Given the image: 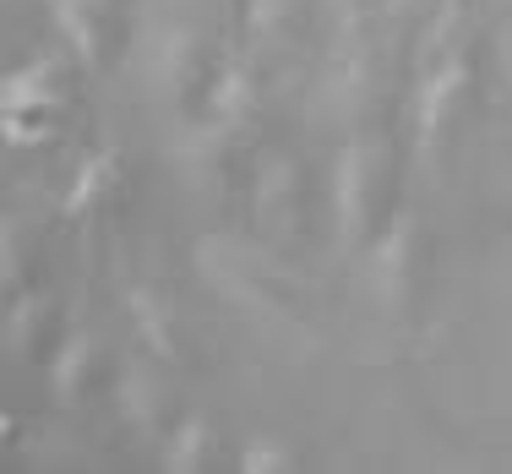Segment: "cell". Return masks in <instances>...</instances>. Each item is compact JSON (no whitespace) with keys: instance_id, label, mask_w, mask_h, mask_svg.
I'll return each instance as SVG.
<instances>
[{"instance_id":"6da1fadb","label":"cell","mask_w":512,"mask_h":474,"mask_svg":"<svg viewBox=\"0 0 512 474\" xmlns=\"http://www.w3.org/2000/svg\"><path fill=\"white\" fill-rule=\"evenodd\" d=\"M55 109H60V55H33L28 66L6 71V88H0V120H6L11 148L50 137Z\"/></svg>"},{"instance_id":"7a4b0ae2","label":"cell","mask_w":512,"mask_h":474,"mask_svg":"<svg viewBox=\"0 0 512 474\" xmlns=\"http://www.w3.org/2000/svg\"><path fill=\"white\" fill-rule=\"evenodd\" d=\"M365 82H371V44H365V22L360 11H338V28H333V50H327L322 66V88H316V109L333 120L355 115L365 104Z\"/></svg>"},{"instance_id":"3957f363","label":"cell","mask_w":512,"mask_h":474,"mask_svg":"<svg viewBox=\"0 0 512 474\" xmlns=\"http://www.w3.org/2000/svg\"><path fill=\"white\" fill-rule=\"evenodd\" d=\"M197 267H202V278H207V284H213L235 311L267 316V322H284V306H278V295L267 289V267L256 262L246 246L213 235V240H202V246H197Z\"/></svg>"},{"instance_id":"277c9868","label":"cell","mask_w":512,"mask_h":474,"mask_svg":"<svg viewBox=\"0 0 512 474\" xmlns=\"http://www.w3.org/2000/svg\"><path fill=\"white\" fill-rule=\"evenodd\" d=\"M376 169L382 153L365 137H349L333 158V224L344 246H360L371 235V208H376Z\"/></svg>"},{"instance_id":"5b68a950","label":"cell","mask_w":512,"mask_h":474,"mask_svg":"<svg viewBox=\"0 0 512 474\" xmlns=\"http://www.w3.org/2000/svg\"><path fill=\"white\" fill-rule=\"evenodd\" d=\"M469 77L474 71H469L463 44L420 66V88H414V142H420V158H431L442 148V131L453 120V109L463 104V93H469Z\"/></svg>"},{"instance_id":"8992f818","label":"cell","mask_w":512,"mask_h":474,"mask_svg":"<svg viewBox=\"0 0 512 474\" xmlns=\"http://www.w3.org/2000/svg\"><path fill=\"white\" fill-rule=\"evenodd\" d=\"M365 289H371L376 311L404 316L414 295V218L393 213V224L371 240L365 251Z\"/></svg>"},{"instance_id":"52a82bcc","label":"cell","mask_w":512,"mask_h":474,"mask_svg":"<svg viewBox=\"0 0 512 474\" xmlns=\"http://www.w3.org/2000/svg\"><path fill=\"white\" fill-rule=\"evenodd\" d=\"M197 28H191L186 17H175V22H164V28L153 33V44H148V77H153V88H164L169 99H180L186 93V82H191V71H197Z\"/></svg>"},{"instance_id":"ba28073f","label":"cell","mask_w":512,"mask_h":474,"mask_svg":"<svg viewBox=\"0 0 512 474\" xmlns=\"http://www.w3.org/2000/svg\"><path fill=\"white\" fill-rule=\"evenodd\" d=\"M295 191H300V169L289 164L284 153H267L256 164V180H251V208H256V224L262 229H289L295 224Z\"/></svg>"},{"instance_id":"9c48e42d","label":"cell","mask_w":512,"mask_h":474,"mask_svg":"<svg viewBox=\"0 0 512 474\" xmlns=\"http://www.w3.org/2000/svg\"><path fill=\"white\" fill-rule=\"evenodd\" d=\"M50 6V22L60 28L66 50L82 60V66H99V50H104V11L109 0H44Z\"/></svg>"},{"instance_id":"30bf717a","label":"cell","mask_w":512,"mask_h":474,"mask_svg":"<svg viewBox=\"0 0 512 474\" xmlns=\"http://www.w3.org/2000/svg\"><path fill=\"white\" fill-rule=\"evenodd\" d=\"M115 404L120 420L131 425L137 436H158V415H164V387H158V371L148 360H131L115 382Z\"/></svg>"},{"instance_id":"8fae6325","label":"cell","mask_w":512,"mask_h":474,"mask_svg":"<svg viewBox=\"0 0 512 474\" xmlns=\"http://www.w3.org/2000/svg\"><path fill=\"white\" fill-rule=\"evenodd\" d=\"M251 93H256L251 66H246V60L229 55L224 66H218L213 88H207V126H218V131L246 126V115H251Z\"/></svg>"},{"instance_id":"7c38bea8","label":"cell","mask_w":512,"mask_h":474,"mask_svg":"<svg viewBox=\"0 0 512 474\" xmlns=\"http://www.w3.org/2000/svg\"><path fill=\"white\" fill-rule=\"evenodd\" d=\"M207 447H213V431H207V420L186 415L180 425H169L164 436H158V464L169 474H197L207 464Z\"/></svg>"},{"instance_id":"4fadbf2b","label":"cell","mask_w":512,"mask_h":474,"mask_svg":"<svg viewBox=\"0 0 512 474\" xmlns=\"http://www.w3.org/2000/svg\"><path fill=\"white\" fill-rule=\"evenodd\" d=\"M115 175H120V158L109 153V148L88 153V158H82V169H77V180H71V191L60 197V213H66V218L93 213V202H99L109 186H115Z\"/></svg>"},{"instance_id":"5bb4252c","label":"cell","mask_w":512,"mask_h":474,"mask_svg":"<svg viewBox=\"0 0 512 474\" xmlns=\"http://www.w3.org/2000/svg\"><path fill=\"white\" fill-rule=\"evenodd\" d=\"M126 311H131V322H137L142 344H148L158 360H175V327H169V306H164V300H158L153 289L131 284L126 289Z\"/></svg>"},{"instance_id":"9a60e30c","label":"cell","mask_w":512,"mask_h":474,"mask_svg":"<svg viewBox=\"0 0 512 474\" xmlns=\"http://www.w3.org/2000/svg\"><path fill=\"white\" fill-rule=\"evenodd\" d=\"M88 366H93V338L88 333H71L60 344L55 366H50V393L55 404H77L82 398V382H88Z\"/></svg>"},{"instance_id":"2e32d148","label":"cell","mask_w":512,"mask_h":474,"mask_svg":"<svg viewBox=\"0 0 512 474\" xmlns=\"http://www.w3.org/2000/svg\"><path fill=\"white\" fill-rule=\"evenodd\" d=\"M295 469V447L284 436H251L240 447V474H289Z\"/></svg>"},{"instance_id":"e0dca14e","label":"cell","mask_w":512,"mask_h":474,"mask_svg":"<svg viewBox=\"0 0 512 474\" xmlns=\"http://www.w3.org/2000/svg\"><path fill=\"white\" fill-rule=\"evenodd\" d=\"M39 306H44L39 295L11 300V311H6V349H11V355H22V349L33 344V327H39Z\"/></svg>"},{"instance_id":"ac0fdd59","label":"cell","mask_w":512,"mask_h":474,"mask_svg":"<svg viewBox=\"0 0 512 474\" xmlns=\"http://www.w3.org/2000/svg\"><path fill=\"white\" fill-rule=\"evenodd\" d=\"M289 22V0H246V33L251 39H273Z\"/></svg>"},{"instance_id":"d6986e66","label":"cell","mask_w":512,"mask_h":474,"mask_svg":"<svg viewBox=\"0 0 512 474\" xmlns=\"http://www.w3.org/2000/svg\"><path fill=\"white\" fill-rule=\"evenodd\" d=\"M333 6H338V11H349V6H355V0H333Z\"/></svg>"}]
</instances>
